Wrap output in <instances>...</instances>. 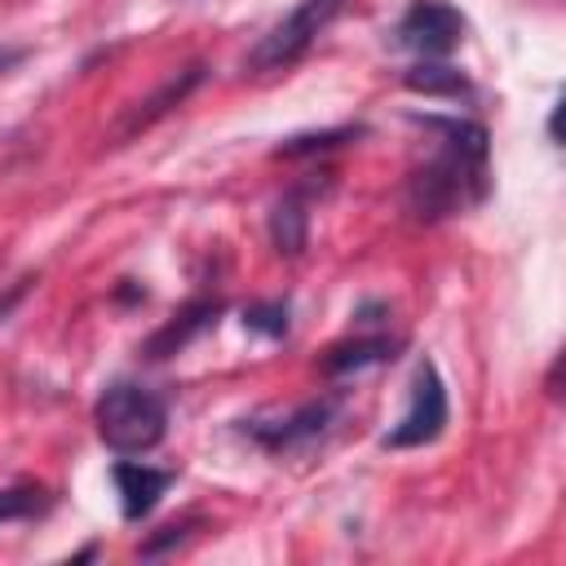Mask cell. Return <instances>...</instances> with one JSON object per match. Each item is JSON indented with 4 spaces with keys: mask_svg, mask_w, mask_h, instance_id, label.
Segmentation results:
<instances>
[{
    "mask_svg": "<svg viewBox=\"0 0 566 566\" xmlns=\"http://www.w3.org/2000/svg\"><path fill=\"white\" fill-rule=\"evenodd\" d=\"M429 128L447 133L433 164L411 177V208L416 217H447L464 203H478L486 190V133L460 119H429Z\"/></svg>",
    "mask_w": 566,
    "mask_h": 566,
    "instance_id": "6da1fadb",
    "label": "cell"
},
{
    "mask_svg": "<svg viewBox=\"0 0 566 566\" xmlns=\"http://www.w3.org/2000/svg\"><path fill=\"white\" fill-rule=\"evenodd\" d=\"M97 433L111 451L119 455H142L150 451L159 438H164V424H168V407L159 394L142 389V385H111L102 398H97Z\"/></svg>",
    "mask_w": 566,
    "mask_h": 566,
    "instance_id": "7a4b0ae2",
    "label": "cell"
},
{
    "mask_svg": "<svg viewBox=\"0 0 566 566\" xmlns=\"http://www.w3.org/2000/svg\"><path fill=\"white\" fill-rule=\"evenodd\" d=\"M340 4H345V0H301L279 27H270V31L256 40V49L248 53V66H252V71H274V66L296 62V57L314 44V35L340 13Z\"/></svg>",
    "mask_w": 566,
    "mask_h": 566,
    "instance_id": "3957f363",
    "label": "cell"
},
{
    "mask_svg": "<svg viewBox=\"0 0 566 566\" xmlns=\"http://www.w3.org/2000/svg\"><path fill=\"white\" fill-rule=\"evenodd\" d=\"M447 424V389H442V376L433 363H420L416 367V380H411V407L402 411V420L385 433V447H424L442 433Z\"/></svg>",
    "mask_w": 566,
    "mask_h": 566,
    "instance_id": "277c9868",
    "label": "cell"
},
{
    "mask_svg": "<svg viewBox=\"0 0 566 566\" xmlns=\"http://www.w3.org/2000/svg\"><path fill=\"white\" fill-rule=\"evenodd\" d=\"M464 40V18L447 0H416L398 22V44L420 57H447Z\"/></svg>",
    "mask_w": 566,
    "mask_h": 566,
    "instance_id": "5b68a950",
    "label": "cell"
},
{
    "mask_svg": "<svg viewBox=\"0 0 566 566\" xmlns=\"http://www.w3.org/2000/svg\"><path fill=\"white\" fill-rule=\"evenodd\" d=\"M172 486V473L168 469H150V464H115V491H119V509H124V517L128 522H137V517H146L155 504H159V495Z\"/></svg>",
    "mask_w": 566,
    "mask_h": 566,
    "instance_id": "8992f818",
    "label": "cell"
},
{
    "mask_svg": "<svg viewBox=\"0 0 566 566\" xmlns=\"http://www.w3.org/2000/svg\"><path fill=\"white\" fill-rule=\"evenodd\" d=\"M270 234H274V248L287 252V256H296V252L305 248V208H301L296 195H287V199L274 203V212H270Z\"/></svg>",
    "mask_w": 566,
    "mask_h": 566,
    "instance_id": "52a82bcc",
    "label": "cell"
},
{
    "mask_svg": "<svg viewBox=\"0 0 566 566\" xmlns=\"http://www.w3.org/2000/svg\"><path fill=\"white\" fill-rule=\"evenodd\" d=\"M195 80H199V66H190V71H186V75H181V80H168V84H164V93H155V97H150V102H146V111H142V106H137V111H133V119H128V124H124V133H133V128H146V124H150V119H155V115H164V111H168V106H177V102H181V97H186V88H190V84H195Z\"/></svg>",
    "mask_w": 566,
    "mask_h": 566,
    "instance_id": "ba28073f",
    "label": "cell"
},
{
    "mask_svg": "<svg viewBox=\"0 0 566 566\" xmlns=\"http://www.w3.org/2000/svg\"><path fill=\"white\" fill-rule=\"evenodd\" d=\"M407 84L416 88V93H447V97H464L469 93V80L460 75V71H451V66H416L411 75H407Z\"/></svg>",
    "mask_w": 566,
    "mask_h": 566,
    "instance_id": "9c48e42d",
    "label": "cell"
},
{
    "mask_svg": "<svg viewBox=\"0 0 566 566\" xmlns=\"http://www.w3.org/2000/svg\"><path fill=\"white\" fill-rule=\"evenodd\" d=\"M203 314H212V305H195V310H186L177 323H168V327L150 340V358H164V354L181 349V345H186V336H190L195 327H203Z\"/></svg>",
    "mask_w": 566,
    "mask_h": 566,
    "instance_id": "30bf717a",
    "label": "cell"
},
{
    "mask_svg": "<svg viewBox=\"0 0 566 566\" xmlns=\"http://www.w3.org/2000/svg\"><path fill=\"white\" fill-rule=\"evenodd\" d=\"M44 509V491L40 486H0V522H18Z\"/></svg>",
    "mask_w": 566,
    "mask_h": 566,
    "instance_id": "8fae6325",
    "label": "cell"
},
{
    "mask_svg": "<svg viewBox=\"0 0 566 566\" xmlns=\"http://www.w3.org/2000/svg\"><path fill=\"white\" fill-rule=\"evenodd\" d=\"M385 340H354V345H336L327 354V371H345V367H363V363H376L385 358Z\"/></svg>",
    "mask_w": 566,
    "mask_h": 566,
    "instance_id": "7c38bea8",
    "label": "cell"
},
{
    "mask_svg": "<svg viewBox=\"0 0 566 566\" xmlns=\"http://www.w3.org/2000/svg\"><path fill=\"white\" fill-rule=\"evenodd\" d=\"M340 137H354L349 128H336V133H314V137H292V142H283L279 146V155H310V150H327V146H336Z\"/></svg>",
    "mask_w": 566,
    "mask_h": 566,
    "instance_id": "4fadbf2b",
    "label": "cell"
},
{
    "mask_svg": "<svg viewBox=\"0 0 566 566\" xmlns=\"http://www.w3.org/2000/svg\"><path fill=\"white\" fill-rule=\"evenodd\" d=\"M248 327H261V332H270V336H283L287 332V310L283 305H270V310H248V318H243Z\"/></svg>",
    "mask_w": 566,
    "mask_h": 566,
    "instance_id": "5bb4252c",
    "label": "cell"
},
{
    "mask_svg": "<svg viewBox=\"0 0 566 566\" xmlns=\"http://www.w3.org/2000/svg\"><path fill=\"white\" fill-rule=\"evenodd\" d=\"M18 57H22V49H9V53H0V71H4V66H13Z\"/></svg>",
    "mask_w": 566,
    "mask_h": 566,
    "instance_id": "9a60e30c",
    "label": "cell"
}]
</instances>
